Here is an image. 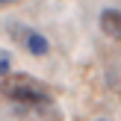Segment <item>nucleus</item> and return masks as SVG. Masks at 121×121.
I'll use <instances>...</instances> for the list:
<instances>
[{"instance_id": "nucleus-1", "label": "nucleus", "mask_w": 121, "mask_h": 121, "mask_svg": "<svg viewBox=\"0 0 121 121\" xmlns=\"http://www.w3.org/2000/svg\"><path fill=\"white\" fill-rule=\"evenodd\" d=\"M0 92L9 100L24 104V106H44L53 98L44 83H39L35 77H27V74H6L0 80Z\"/></svg>"}, {"instance_id": "nucleus-2", "label": "nucleus", "mask_w": 121, "mask_h": 121, "mask_svg": "<svg viewBox=\"0 0 121 121\" xmlns=\"http://www.w3.org/2000/svg\"><path fill=\"white\" fill-rule=\"evenodd\" d=\"M100 30H104L109 39L121 41V12L118 9H104L100 12Z\"/></svg>"}, {"instance_id": "nucleus-3", "label": "nucleus", "mask_w": 121, "mask_h": 121, "mask_svg": "<svg viewBox=\"0 0 121 121\" xmlns=\"http://www.w3.org/2000/svg\"><path fill=\"white\" fill-rule=\"evenodd\" d=\"M21 39H24V44H27V50L33 53V56H44V53L50 50L47 39H44V35H39V33H33V30H24Z\"/></svg>"}, {"instance_id": "nucleus-4", "label": "nucleus", "mask_w": 121, "mask_h": 121, "mask_svg": "<svg viewBox=\"0 0 121 121\" xmlns=\"http://www.w3.org/2000/svg\"><path fill=\"white\" fill-rule=\"evenodd\" d=\"M6 3H15V0H0V6H6Z\"/></svg>"}]
</instances>
